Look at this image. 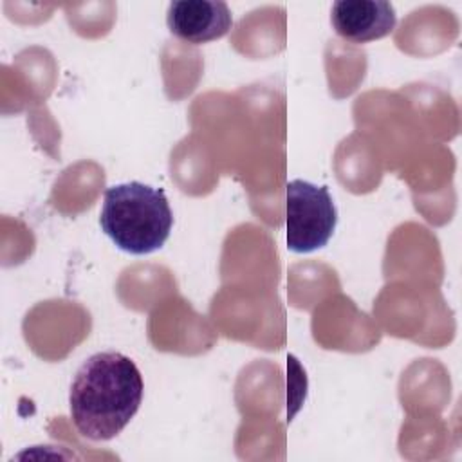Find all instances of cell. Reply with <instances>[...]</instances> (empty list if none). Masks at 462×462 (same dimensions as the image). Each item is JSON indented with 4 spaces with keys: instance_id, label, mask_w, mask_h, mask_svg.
<instances>
[{
    "instance_id": "obj_4",
    "label": "cell",
    "mask_w": 462,
    "mask_h": 462,
    "mask_svg": "<svg viewBox=\"0 0 462 462\" xmlns=\"http://www.w3.org/2000/svg\"><path fill=\"white\" fill-rule=\"evenodd\" d=\"M166 23L173 36L199 45L226 36L233 14L220 0H177L168 5Z\"/></svg>"
},
{
    "instance_id": "obj_3",
    "label": "cell",
    "mask_w": 462,
    "mask_h": 462,
    "mask_svg": "<svg viewBox=\"0 0 462 462\" xmlns=\"http://www.w3.org/2000/svg\"><path fill=\"white\" fill-rule=\"evenodd\" d=\"M337 209L327 186L294 179L285 186V242L292 253H312L328 244Z\"/></svg>"
},
{
    "instance_id": "obj_2",
    "label": "cell",
    "mask_w": 462,
    "mask_h": 462,
    "mask_svg": "<svg viewBox=\"0 0 462 462\" xmlns=\"http://www.w3.org/2000/svg\"><path fill=\"white\" fill-rule=\"evenodd\" d=\"M99 226L121 251L150 254L168 240L173 213L162 188L121 182L105 191Z\"/></svg>"
},
{
    "instance_id": "obj_1",
    "label": "cell",
    "mask_w": 462,
    "mask_h": 462,
    "mask_svg": "<svg viewBox=\"0 0 462 462\" xmlns=\"http://www.w3.org/2000/svg\"><path fill=\"white\" fill-rule=\"evenodd\" d=\"M137 365L116 350L90 356L76 372L69 392L76 430L90 440H110L137 413L143 401Z\"/></svg>"
},
{
    "instance_id": "obj_5",
    "label": "cell",
    "mask_w": 462,
    "mask_h": 462,
    "mask_svg": "<svg viewBox=\"0 0 462 462\" xmlns=\"http://www.w3.org/2000/svg\"><path fill=\"white\" fill-rule=\"evenodd\" d=\"M395 22V9L384 0H339L330 11L334 31L352 43L384 38L393 31Z\"/></svg>"
}]
</instances>
